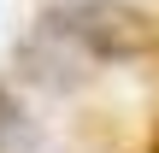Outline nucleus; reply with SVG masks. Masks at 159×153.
Segmentation results:
<instances>
[{"label":"nucleus","instance_id":"1","mask_svg":"<svg viewBox=\"0 0 159 153\" xmlns=\"http://www.w3.org/2000/svg\"><path fill=\"white\" fill-rule=\"evenodd\" d=\"M53 29L71 35V41H83L94 59H136L153 41L148 12H136L124 0H77V6L53 12Z\"/></svg>","mask_w":159,"mask_h":153}]
</instances>
